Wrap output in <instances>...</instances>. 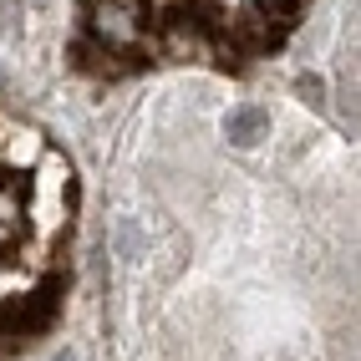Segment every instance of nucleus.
Segmentation results:
<instances>
[{
    "mask_svg": "<svg viewBox=\"0 0 361 361\" xmlns=\"http://www.w3.org/2000/svg\"><path fill=\"white\" fill-rule=\"evenodd\" d=\"M0 158H6L11 168H36L46 158V142L36 133H6V142H0Z\"/></svg>",
    "mask_w": 361,
    "mask_h": 361,
    "instance_id": "obj_1",
    "label": "nucleus"
},
{
    "mask_svg": "<svg viewBox=\"0 0 361 361\" xmlns=\"http://www.w3.org/2000/svg\"><path fill=\"white\" fill-rule=\"evenodd\" d=\"M255 133H259V112H255V107H239V112L229 117V137L255 142Z\"/></svg>",
    "mask_w": 361,
    "mask_h": 361,
    "instance_id": "obj_2",
    "label": "nucleus"
}]
</instances>
